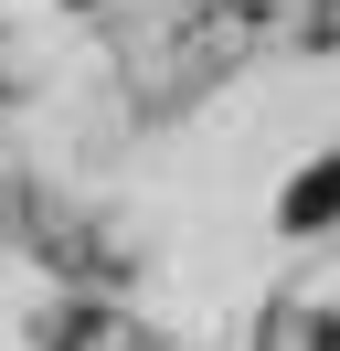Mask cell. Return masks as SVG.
I'll return each instance as SVG.
<instances>
[{
    "label": "cell",
    "mask_w": 340,
    "mask_h": 351,
    "mask_svg": "<svg viewBox=\"0 0 340 351\" xmlns=\"http://www.w3.org/2000/svg\"><path fill=\"white\" fill-rule=\"evenodd\" d=\"M42 351H160L138 319H117V308H53L42 319Z\"/></svg>",
    "instance_id": "cell-1"
},
{
    "label": "cell",
    "mask_w": 340,
    "mask_h": 351,
    "mask_svg": "<svg viewBox=\"0 0 340 351\" xmlns=\"http://www.w3.org/2000/svg\"><path fill=\"white\" fill-rule=\"evenodd\" d=\"M276 213H287V234H308V223H330V213H340V160H319V171L298 181L287 202H276Z\"/></svg>",
    "instance_id": "cell-2"
}]
</instances>
